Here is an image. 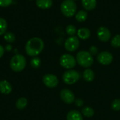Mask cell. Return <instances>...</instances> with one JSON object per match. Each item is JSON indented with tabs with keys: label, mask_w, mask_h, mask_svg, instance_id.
Listing matches in <instances>:
<instances>
[{
	"label": "cell",
	"mask_w": 120,
	"mask_h": 120,
	"mask_svg": "<svg viewBox=\"0 0 120 120\" xmlns=\"http://www.w3.org/2000/svg\"><path fill=\"white\" fill-rule=\"evenodd\" d=\"M79 46V38L76 36H72L68 38L65 42V49L70 52L76 51Z\"/></svg>",
	"instance_id": "7"
},
{
	"label": "cell",
	"mask_w": 120,
	"mask_h": 120,
	"mask_svg": "<svg viewBox=\"0 0 120 120\" xmlns=\"http://www.w3.org/2000/svg\"><path fill=\"white\" fill-rule=\"evenodd\" d=\"M60 11L65 16L71 18L76 14L77 4L74 0H64L60 5Z\"/></svg>",
	"instance_id": "4"
},
{
	"label": "cell",
	"mask_w": 120,
	"mask_h": 120,
	"mask_svg": "<svg viewBox=\"0 0 120 120\" xmlns=\"http://www.w3.org/2000/svg\"><path fill=\"white\" fill-rule=\"evenodd\" d=\"M74 1H77V0H74Z\"/></svg>",
	"instance_id": "32"
},
{
	"label": "cell",
	"mask_w": 120,
	"mask_h": 120,
	"mask_svg": "<svg viewBox=\"0 0 120 120\" xmlns=\"http://www.w3.org/2000/svg\"><path fill=\"white\" fill-rule=\"evenodd\" d=\"M12 91L11 84L6 80L0 81V92L2 94H9Z\"/></svg>",
	"instance_id": "12"
},
{
	"label": "cell",
	"mask_w": 120,
	"mask_h": 120,
	"mask_svg": "<svg viewBox=\"0 0 120 120\" xmlns=\"http://www.w3.org/2000/svg\"><path fill=\"white\" fill-rule=\"evenodd\" d=\"M30 1H32V0H30Z\"/></svg>",
	"instance_id": "33"
},
{
	"label": "cell",
	"mask_w": 120,
	"mask_h": 120,
	"mask_svg": "<svg viewBox=\"0 0 120 120\" xmlns=\"http://www.w3.org/2000/svg\"><path fill=\"white\" fill-rule=\"evenodd\" d=\"M77 33L78 37L82 40L88 39L91 36V31L89 30V29L86 27H82V28L79 29Z\"/></svg>",
	"instance_id": "14"
},
{
	"label": "cell",
	"mask_w": 120,
	"mask_h": 120,
	"mask_svg": "<svg viewBox=\"0 0 120 120\" xmlns=\"http://www.w3.org/2000/svg\"><path fill=\"white\" fill-rule=\"evenodd\" d=\"M27 61L24 56L21 54H16L12 57L10 61V67L14 72H19L22 71L26 67Z\"/></svg>",
	"instance_id": "2"
},
{
	"label": "cell",
	"mask_w": 120,
	"mask_h": 120,
	"mask_svg": "<svg viewBox=\"0 0 120 120\" xmlns=\"http://www.w3.org/2000/svg\"><path fill=\"white\" fill-rule=\"evenodd\" d=\"M65 30H66L67 34L69 36H70V37L75 36V34L77 33L76 27L75 25H68L67 27H66V29H65Z\"/></svg>",
	"instance_id": "24"
},
{
	"label": "cell",
	"mask_w": 120,
	"mask_h": 120,
	"mask_svg": "<svg viewBox=\"0 0 120 120\" xmlns=\"http://www.w3.org/2000/svg\"><path fill=\"white\" fill-rule=\"evenodd\" d=\"M4 51H5V49H4V47L0 44V58L4 56Z\"/></svg>",
	"instance_id": "30"
},
{
	"label": "cell",
	"mask_w": 120,
	"mask_h": 120,
	"mask_svg": "<svg viewBox=\"0 0 120 120\" xmlns=\"http://www.w3.org/2000/svg\"><path fill=\"white\" fill-rule=\"evenodd\" d=\"M111 45L115 48L120 47V34L115 35L111 40Z\"/></svg>",
	"instance_id": "25"
},
{
	"label": "cell",
	"mask_w": 120,
	"mask_h": 120,
	"mask_svg": "<svg viewBox=\"0 0 120 120\" xmlns=\"http://www.w3.org/2000/svg\"><path fill=\"white\" fill-rule=\"evenodd\" d=\"M75 104L77 106V107H81L84 105V101L83 100H82L81 98H77V99H75Z\"/></svg>",
	"instance_id": "29"
},
{
	"label": "cell",
	"mask_w": 120,
	"mask_h": 120,
	"mask_svg": "<svg viewBox=\"0 0 120 120\" xmlns=\"http://www.w3.org/2000/svg\"><path fill=\"white\" fill-rule=\"evenodd\" d=\"M80 78V74L74 70H68L63 75V81L65 84L71 85L76 83Z\"/></svg>",
	"instance_id": "5"
},
{
	"label": "cell",
	"mask_w": 120,
	"mask_h": 120,
	"mask_svg": "<svg viewBox=\"0 0 120 120\" xmlns=\"http://www.w3.org/2000/svg\"><path fill=\"white\" fill-rule=\"evenodd\" d=\"M82 4L86 11H93L97 4L96 0H82Z\"/></svg>",
	"instance_id": "13"
},
{
	"label": "cell",
	"mask_w": 120,
	"mask_h": 120,
	"mask_svg": "<svg viewBox=\"0 0 120 120\" xmlns=\"http://www.w3.org/2000/svg\"><path fill=\"white\" fill-rule=\"evenodd\" d=\"M82 114L86 117H91L94 115V110L89 106H86L82 110Z\"/></svg>",
	"instance_id": "20"
},
{
	"label": "cell",
	"mask_w": 120,
	"mask_h": 120,
	"mask_svg": "<svg viewBox=\"0 0 120 120\" xmlns=\"http://www.w3.org/2000/svg\"><path fill=\"white\" fill-rule=\"evenodd\" d=\"M13 2V0H0V6L8 7Z\"/></svg>",
	"instance_id": "27"
},
{
	"label": "cell",
	"mask_w": 120,
	"mask_h": 120,
	"mask_svg": "<svg viewBox=\"0 0 120 120\" xmlns=\"http://www.w3.org/2000/svg\"><path fill=\"white\" fill-rule=\"evenodd\" d=\"M44 84L48 88H56L58 84V77L53 74H46L43 77L42 79Z\"/></svg>",
	"instance_id": "8"
},
{
	"label": "cell",
	"mask_w": 120,
	"mask_h": 120,
	"mask_svg": "<svg viewBox=\"0 0 120 120\" xmlns=\"http://www.w3.org/2000/svg\"><path fill=\"white\" fill-rule=\"evenodd\" d=\"M77 63V60L75 58L68 53L63 54L60 58V65L65 68V69H72L74 67H75Z\"/></svg>",
	"instance_id": "6"
},
{
	"label": "cell",
	"mask_w": 120,
	"mask_h": 120,
	"mask_svg": "<svg viewBox=\"0 0 120 120\" xmlns=\"http://www.w3.org/2000/svg\"><path fill=\"white\" fill-rule=\"evenodd\" d=\"M111 108L115 111L120 110V99H115L111 104Z\"/></svg>",
	"instance_id": "26"
},
{
	"label": "cell",
	"mask_w": 120,
	"mask_h": 120,
	"mask_svg": "<svg viewBox=\"0 0 120 120\" xmlns=\"http://www.w3.org/2000/svg\"><path fill=\"white\" fill-rule=\"evenodd\" d=\"M36 5L41 9H48L53 5L52 0H36Z\"/></svg>",
	"instance_id": "16"
},
{
	"label": "cell",
	"mask_w": 120,
	"mask_h": 120,
	"mask_svg": "<svg viewBox=\"0 0 120 120\" xmlns=\"http://www.w3.org/2000/svg\"><path fill=\"white\" fill-rule=\"evenodd\" d=\"M88 17V13L86 11H79L76 14H75V18L78 22H84Z\"/></svg>",
	"instance_id": "19"
},
{
	"label": "cell",
	"mask_w": 120,
	"mask_h": 120,
	"mask_svg": "<svg viewBox=\"0 0 120 120\" xmlns=\"http://www.w3.org/2000/svg\"><path fill=\"white\" fill-rule=\"evenodd\" d=\"M60 96L61 100L67 104H72L75 101V94L71 90L68 89H62L60 93Z\"/></svg>",
	"instance_id": "9"
},
{
	"label": "cell",
	"mask_w": 120,
	"mask_h": 120,
	"mask_svg": "<svg viewBox=\"0 0 120 120\" xmlns=\"http://www.w3.org/2000/svg\"><path fill=\"white\" fill-rule=\"evenodd\" d=\"M92 56H94V55H96L97 53H98V49L96 46H92L89 48V51Z\"/></svg>",
	"instance_id": "28"
},
{
	"label": "cell",
	"mask_w": 120,
	"mask_h": 120,
	"mask_svg": "<svg viewBox=\"0 0 120 120\" xmlns=\"http://www.w3.org/2000/svg\"><path fill=\"white\" fill-rule=\"evenodd\" d=\"M97 36L98 39L103 42H107L111 37V32L106 27H100L97 30Z\"/></svg>",
	"instance_id": "10"
},
{
	"label": "cell",
	"mask_w": 120,
	"mask_h": 120,
	"mask_svg": "<svg viewBox=\"0 0 120 120\" xmlns=\"http://www.w3.org/2000/svg\"><path fill=\"white\" fill-rule=\"evenodd\" d=\"M44 47L43 40L39 37H33L30 39L25 44V52L31 57L37 56L41 53Z\"/></svg>",
	"instance_id": "1"
},
{
	"label": "cell",
	"mask_w": 120,
	"mask_h": 120,
	"mask_svg": "<svg viewBox=\"0 0 120 120\" xmlns=\"http://www.w3.org/2000/svg\"><path fill=\"white\" fill-rule=\"evenodd\" d=\"M11 49H12V46H11L10 44H8V45L5 47V49H6V51H10Z\"/></svg>",
	"instance_id": "31"
},
{
	"label": "cell",
	"mask_w": 120,
	"mask_h": 120,
	"mask_svg": "<svg viewBox=\"0 0 120 120\" xmlns=\"http://www.w3.org/2000/svg\"><path fill=\"white\" fill-rule=\"evenodd\" d=\"M67 120H84L80 112L76 110H70L67 115Z\"/></svg>",
	"instance_id": "15"
},
{
	"label": "cell",
	"mask_w": 120,
	"mask_h": 120,
	"mask_svg": "<svg viewBox=\"0 0 120 120\" xmlns=\"http://www.w3.org/2000/svg\"><path fill=\"white\" fill-rule=\"evenodd\" d=\"M4 40L7 42V43H13L15 41V36L13 32H6L4 34Z\"/></svg>",
	"instance_id": "21"
},
{
	"label": "cell",
	"mask_w": 120,
	"mask_h": 120,
	"mask_svg": "<svg viewBox=\"0 0 120 120\" xmlns=\"http://www.w3.org/2000/svg\"><path fill=\"white\" fill-rule=\"evenodd\" d=\"M7 27L8 25L6 20L3 18H0V35H3L6 33Z\"/></svg>",
	"instance_id": "22"
},
{
	"label": "cell",
	"mask_w": 120,
	"mask_h": 120,
	"mask_svg": "<svg viewBox=\"0 0 120 120\" xmlns=\"http://www.w3.org/2000/svg\"><path fill=\"white\" fill-rule=\"evenodd\" d=\"M83 78L86 82H91L94 79L95 77V74L94 72V71L91 69H86L83 72Z\"/></svg>",
	"instance_id": "17"
},
{
	"label": "cell",
	"mask_w": 120,
	"mask_h": 120,
	"mask_svg": "<svg viewBox=\"0 0 120 120\" xmlns=\"http://www.w3.org/2000/svg\"><path fill=\"white\" fill-rule=\"evenodd\" d=\"M77 63L83 68H89L94 63L93 56L86 51H81L77 53L76 56Z\"/></svg>",
	"instance_id": "3"
},
{
	"label": "cell",
	"mask_w": 120,
	"mask_h": 120,
	"mask_svg": "<svg viewBox=\"0 0 120 120\" xmlns=\"http://www.w3.org/2000/svg\"><path fill=\"white\" fill-rule=\"evenodd\" d=\"M27 99L24 97H21L18 98L15 103V107L18 110H23L25 109L27 105Z\"/></svg>",
	"instance_id": "18"
},
{
	"label": "cell",
	"mask_w": 120,
	"mask_h": 120,
	"mask_svg": "<svg viewBox=\"0 0 120 120\" xmlns=\"http://www.w3.org/2000/svg\"><path fill=\"white\" fill-rule=\"evenodd\" d=\"M41 59L37 57V56L33 57L30 60V65L34 69H37V68H39L40 65H41Z\"/></svg>",
	"instance_id": "23"
},
{
	"label": "cell",
	"mask_w": 120,
	"mask_h": 120,
	"mask_svg": "<svg viewBox=\"0 0 120 120\" xmlns=\"http://www.w3.org/2000/svg\"><path fill=\"white\" fill-rule=\"evenodd\" d=\"M97 60L101 65H108L112 62L113 56L112 53L108 51H103L98 55Z\"/></svg>",
	"instance_id": "11"
}]
</instances>
